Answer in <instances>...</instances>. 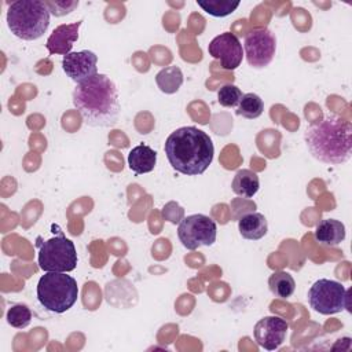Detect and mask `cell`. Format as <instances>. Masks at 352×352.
I'll use <instances>...</instances> for the list:
<instances>
[{
    "mask_svg": "<svg viewBox=\"0 0 352 352\" xmlns=\"http://www.w3.org/2000/svg\"><path fill=\"white\" fill-rule=\"evenodd\" d=\"M73 104L82 121L94 128L111 126L120 116L118 89L114 81L102 73L76 84Z\"/></svg>",
    "mask_w": 352,
    "mask_h": 352,
    "instance_id": "cell-1",
    "label": "cell"
},
{
    "mask_svg": "<svg viewBox=\"0 0 352 352\" xmlns=\"http://www.w3.org/2000/svg\"><path fill=\"white\" fill-rule=\"evenodd\" d=\"M304 140L311 155L327 165H341L352 154V124L338 114H327L311 122Z\"/></svg>",
    "mask_w": 352,
    "mask_h": 352,
    "instance_id": "cell-2",
    "label": "cell"
},
{
    "mask_svg": "<svg viewBox=\"0 0 352 352\" xmlns=\"http://www.w3.org/2000/svg\"><path fill=\"white\" fill-rule=\"evenodd\" d=\"M170 166L187 176L202 175L213 161L214 147L206 132L197 126L173 131L164 146Z\"/></svg>",
    "mask_w": 352,
    "mask_h": 352,
    "instance_id": "cell-3",
    "label": "cell"
},
{
    "mask_svg": "<svg viewBox=\"0 0 352 352\" xmlns=\"http://www.w3.org/2000/svg\"><path fill=\"white\" fill-rule=\"evenodd\" d=\"M7 25L11 33L26 41L40 38L50 25V10L40 0H18L7 10Z\"/></svg>",
    "mask_w": 352,
    "mask_h": 352,
    "instance_id": "cell-4",
    "label": "cell"
},
{
    "mask_svg": "<svg viewBox=\"0 0 352 352\" xmlns=\"http://www.w3.org/2000/svg\"><path fill=\"white\" fill-rule=\"evenodd\" d=\"M78 297V286L73 276L66 272H45L37 283V298L40 304L55 314L70 309Z\"/></svg>",
    "mask_w": 352,
    "mask_h": 352,
    "instance_id": "cell-5",
    "label": "cell"
},
{
    "mask_svg": "<svg viewBox=\"0 0 352 352\" xmlns=\"http://www.w3.org/2000/svg\"><path fill=\"white\" fill-rule=\"evenodd\" d=\"M308 302L322 315H333L344 309L351 312L349 290L337 280L319 279L308 290Z\"/></svg>",
    "mask_w": 352,
    "mask_h": 352,
    "instance_id": "cell-6",
    "label": "cell"
},
{
    "mask_svg": "<svg viewBox=\"0 0 352 352\" xmlns=\"http://www.w3.org/2000/svg\"><path fill=\"white\" fill-rule=\"evenodd\" d=\"M37 260L45 272H70L77 265V252L74 243L60 234L41 243Z\"/></svg>",
    "mask_w": 352,
    "mask_h": 352,
    "instance_id": "cell-7",
    "label": "cell"
},
{
    "mask_svg": "<svg viewBox=\"0 0 352 352\" xmlns=\"http://www.w3.org/2000/svg\"><path fill=\"white\" fill-rule=\"evenodd\" d=\"M217 227L214 220L202 213L184 217L177 227V236L184 248L195 250L201 246H212L216 241Z\"/></svg>",
    "mask_w": 352,
    "mask_h": 352,
    "instance_id": "cell-8",
    "label": "cell"
},
{
    "mask_svg": "<svg viewBox=\"0 0 352 352\" xmlns=\"http://www.w3.org/2000/svg\"><path fill=\"white\" fill-rule=\"evenodd\" d=\"M243 50L249 66L263 69L274 59L276 51L275 34L267 28L254 29L246 34Z\"/></svg>",
    "mask_w": 352,
    "mask_h": 352,
    "instance_id": "cell-9",
    "label": "cell"
},
{
    "mask_svg": "<svg viewBox=\"0 0 352 352\" xmlns=\"http://www.w3.org/2000/svg\"><path fill=\"white\" fill-rule=\"evenodd\" d=\"M208 52L212 58L220 62L226 70H235L243 56V50L239 38L231 32H224L216 36L208 45Z\"/></svg>",
    "mask_w": 352,
    "mask_h": 352,
    "instance_id": "cell-10",
    "label": "cell"
},
{
    "mask_svg": "<svg viewBox=\"0 0 352 352\" xmlns=\"http://www.w3.org/2000/svg\"><path fill=\"white\" fill-rule=\"evenodd\" d=\"M287 330L289 324L285 319L279 316H264L254 324L253 334L258 346L265 351H275L283 344Z\"/></svg>",
    "mask_w": 352,
    "mask_h": 352,
    "instance_id": "cell-11",
    "label": "cell"
},
{
    "mask_svg": "<svg viewBox=\"0 0 352 352\" xmlns=\"http://www.w3.org/2000/svg\"><path fill=\"white\" fill-rule=\"evenodd\" d=\"M96 63L98 55L92 51L82 50L65 55L62 59V69L67 77L78 84L98 74Z\"/></svg>",
    "mask_w": 352,
    "mask_h": 352,
    "instance_id": "cell-12",
    "label": "cell"
},
{
    "mask_svg": "<svg viewBox=\"0 0 352 352\" xmlns=\"http://www.w3.org/2000/svg\"><path fill=\"white\" fill-rule=\"evenodd\" d=\"M81 26V21L73 23H63L54 29V32L47 38L45 47L50 55H67L70 54L74 43L78 38V29Z\"/></svg>",
    "mask_w": 352,
    "mask_h": 352,
    "instance_id": "cell-13",
    "label": "cell"
},
{
    "mask_svg": "<svg viewBox=\"0 0 352 352\" xmlns=\"http://www.w3.org/2000/svg\"><path fill=\"white\" fill-rule=\"evenodd\" d=\"M315 239L323 246H338L345 239V226L336 219L322 220L315 230Z\"/></svg>",
    "mask_w": 352,
    "mask_h": 352,
    "instance_id": "cell-14",
    "label": "cell"
},
{
    "mask_svg": "<svg viewBox=\"0 0 352 352\" xmlns=\"http://www.w3.org/2000/svg\"><path fill=\"white\" fill-rule=\"evenodd\" d=\"M157 164V153L147 144L133 147L128 154L129 169L136 175L148 173Z\"/></svg>",
    "mask_w": 352,
    "mask_h": 352,
    "instance_id": "cell-15",
    "label": "cell"
},
{
    "mask_svg": "<svg viewBox=\"0 0 352 352\" xmlns=\"http://www.w3.org/2000/svg\"><path fill=\"white\" fill-rule=\"evenodd\" d=\"M238 230L242 238L250 239V241H257L261 239L267 231H268V223L264 214L252 212L243 214L239 221H238Z\"/></svg>",
    "mask_w": 352,
    "mask_h": 352,
    "instance_id": "cell-16",
    "label": "cell"
},
{
    "mask_svg": "<svg viewBox=\"0 0 352 352\" xmlns=\"http://www.w3.org/2000/svg\"><path fill=\"white\" fill-rule=\"evenodd\" d=\"M231 188L239 197L252 198L260 188L257 173L250 169H239L232 179Z\"/></svg>",
    "mask_w": 352,
    "mask_h": 352,
    "instance_id": "cell-17",
    "label": "cell"
},
{
    "mask_svg": "<svg viewBox=\"0 0 352 352\" xmlns=\"http://www.w3.org/2000/svg\"><path fill=\"white\" fill-rule=\"evenodd\" d=\"M155 84L164 94H175L183 84V73L179 66H166L155 76Z\"/></svg>",
    "mask_w": 352,
    "mask_h": 352,
    "instance_id": "cell-18",
    "label": "cell"
},
{
    "mask_svg": "<svg viewBox=\"0 0 352 352\" xmlns=\"http://www.w3.org/2000/svg\"><path fill=\"white\" fill-rule=\"evenodd\" d=\"M268 286H270V290L272 292V294H275L276 297L286 298L294 293L296 282L289 272L276 271V272L271 274V276L268 279Z\"/></svg>",
    "mask_w": 352,
    "mask_h": 352,
    "instance_id": "cell-19",
    "label": "cell"
},
{
    "mask_svg": "<svg viewBox=\"0 0 352 352\" xmlns=\"http://www.w3.org/2000/svg\"><path fill=\"white\" fill-rule=\"evenodd\" d=\"M263 111H264V102L257 94H253V92L243 94L239 100V104L236 106V114L248 120L258 118L263 114Z\"/></svg>",
    "mask_w": 352,
    "mask_h": 352,
    "instance_id": "cell-20",
    "label": "cell"
},
{
    "mask_svg": "<svg viewBox=\"0 0 352 352\" xmlns=\"http://www.w3.org/2000/svg\"><path fill=\"white\" fill-rule=\"evenodd\" d=\"M197 4L206 14L216 18L227 16L239 7V1H232V0H197Z\"/></svg>",
    "mask_w": 352,
    "mask_h": 352,
    "instance_id": "cell-21",
    "label": "cell"
},
{
    "mask_svg": "<svg viewBox=\"0 0 352 352\" xmlns=\"http://www.w3.org/2000/svg\"><path fill=\"white\" fill-rule=\"evenodd\" d=\"M32 320V312L25 304L11 305L7 311V322L15 329H25Z\"/></svg>",
    "mask_w": 352,
    "mask_h": 352,
    "instance_id": "cell-22",
    "label": "cell"
},
{
    "mask_svg": "<svg viewBox=\"0 0 352 352\" xmlns=\"http://www.w3.org/2000/svg\"><path fill=\"white\" fill-rule=\"evenodd\" d=\"M242 98L241 89L234 84H224L217 92V102L224 107H235Z\"/></svg>",
    "mask_w": 352,
    "mask_h": 352,
    "instance_id": "cell-23",
    "label": "cell"
},
{
    "mask_svg": "<svg viewBox=\"0 0 352 352\" xmlns=\"http://www.w3.org/2000/svg\"><path fill=\"white\" fill-rule=\"evenodd\" d=\"M50 10V12L55 16H62L72 12L76 7H78V1H44Z\"/></svg>",
    "mask_w": 352,
    "mask_h": 352,
    "instance_id": "cell-24",
    "label": "cell"
}]
</instances>
